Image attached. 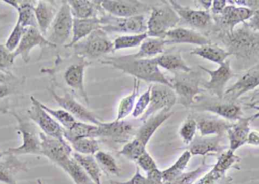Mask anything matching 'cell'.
I'll use <instances>...</instances> for the list:
<instances>
[{
	"instance_id": "obj_1",
	"label": "cell",
	"mask_w": 259,
	"mask_h": 184,
	"mask_svg": "<svg viewBox=\"0 0 259 184\" xmlns=\"http://www.w3.org/2000/svg\"><path fill=\"white\" fill-rule=\"evenodd\" d=\"M103 65H109L122 72L133 76L139 80L146 83H160L170 86V80L160 70L155 58L152 59H136L131 55L107 57L100 61Z\"/></svg>"
},
{
	"instance_id": "obj_2",
	"label": "cell",
	"mask_w": 259,
	"mask_h": 184,
	"mask_svg": "<svg viewBox=\"0 0 259 184\" xmlns=\"http://www.w3.org/2000/svg\"><path fill=\"white\" fill-rule=\"evenodd\" d=\"M2 112L9 114L16 120V130L22 140V144L19 147L9 148L8 153L16 156L22 155L41 156V140L36 124L27 117L21 116L14 111L3 109Z\"/></svg>"
},
{
	"instance_id": "obj_3",
	"label": "cell",
	"mask_w": 259,
	"mask_h": 184,
	"mask_svg": "<svg viewBox=\"0 0 259 184\" xmlns=\"http://www.w3.org/2000/svg\"><path fill=\"white\" fill-rule=\"evenodd\" d=\"M152 6L147 21V34L150 37L162 38L180 24V18L169 1Z\"/></svg>"
},
{
	"instance_id": "obj_4",
	"label": "cell",
	"mask_w": 259,
	"mask_h": 184,
	"mask_svg": "<svg viewBox=\"0 0 259 184\" xmlns=\"http://www.w3.org/2000/svg\"><path fill=\"white\" fill-rule=\"evenodd\" d=\"M243 24V27L234 29L232 32L224 31L220 38L231 55L247 57L255 51L259 40L256 33Z\"/></svg>"
},
{
	"instance_id": "obj_5",
	"label": "cell",
	"mask_w": 259,
	"mask_h": 184,
	"mask_svg": "<svg viewBox=\"0 0 259 184\" xmlns=\"http://www.w3.org/2000/svg\"><path fill=\"white\" fill-rule=\"evenodd\" d=\"M174 75L173 78L169 80L180 104L184 107H190L196 103L198 96L205 91L200 87V73L191 71L177 73Z\"/></svg>"
},
{
	"instance_id": "obj_6",
	"label": "cell",
	"mask_w": 259,
	"mask_h": 184,
	"mask_svg": "<svg viewBox=\"0 0 259 184\" xmlns=\"http://www.w3.org/2000/svg\"><path fill=\"white\" fill-rule=\"evenodd\" d=\"M72 48L76 56L84 58L87 60L98 59L114 51L113 41L101 28L94 30L88 37L76 43Z\"/></svg>"
},
{
	"instance_id": "obj_7",
	"label": "cell",
	"mask_w": 259,
	"mask_h": 184,
	"mask_svg": "<svg viewBox=\"0 0 259 184\" xmlns=\"http://www.w3.org/2000/svg\"><path fill=\"white\" fill-rule=\"evenodd\" d=\"M100 28L109 33L140 34L147 33L148 18L145 15L119 18L105 13L100 18Z\"/></svg>"
},
{
	"instance_id": "obj_8",
	"label": "cell",
	"mask_w": 259,
	"mask_h": 184,
	"mask_svg": "<svg viewBox=\"0 0 259 184\" xmlns=\"http://www.w3.org/2000/svg\"><path fill=\"white\" fill-rule=\"evenodd\" d=\"M61 3L60 7L49 30V35L47 37L49 42L56 45V47L68 44V39L72 36L74 24V17L71 14L68 1H62Z\"/></svg>"
},
{
	"instance_id": "obj_9",
	"label": "cell",
	"mask_w": 259,
	"mask_h": 184,
	"mask_svg": "<svg viewBox=\"0 0 259 184\" xmlns=\"http://www.w3.org/2000/svg\"><path fill=\"white\" fill-rule=\"evenodd\" d=\"M32 106L27 110L28 118L40 129L41 133L50 137L63 140L64 128L39 105L34 97H30Z\"/></svg>"
},
{
	"instance_id": "obj_10",
	"label": "cell",
	"mask_w": 259,
	"mask_h": 184,
	"mask_svg": "<svg viewBox=\"0 0 259 184\" xmlns=\"http://www.w3.org/2000/svg\"><path fill=\"white\" fill-rule=\"evenodd\" d=\"M177 100L178 97L176 94L170 86L160 83L152 84L149 107L139 121L142 123L145 122L150 117L164 109H172Z\"/></svg>"
},
{
	"instance_id": "obj_11",
	"label": "cell",
	"mask_w": 259,
	"mask_h": 184,
	"mask_svg": "<svg viewBox=\"0 0 259 184\" xmlns=\"http://www.w3.org/2000/svg\"><path fill=\"white\" fill-rule=\"evenodd\" d=\"M139 128V127H138ZM138 128H136L134 124L129 121H115L112 122H103L97 125L96 131V139H105L112 142L128 143L134 139Z\"/></svg>"
},
{
	"instance_id": "obj_12",
	"label": "cell",
	"mask_w": 259,
	"mask_h": 184,
	"mask_svg": "<svg viewBox=\"0 0 259 184\" xmlns=\"http://www.w3.org/2000/svg\"><path fill=\"white\" fill-rule=\"evenodd\" d=\"M91 65L84 58L76 56L74 62H71L65 69L64 80L68 87L74 91V94L80 96L87 104H90L89 98L84 85L85 70Z\"/></svg>"
},
{
	"instance_id": "obj_13",
	"label": "cell",
	"mask_w": 259,
	"mask_h": 184,
	"mask_svg": "<svg viewBox=\"0 0 259 184\" xmlns=\"http://www.w3.org/2000/svg\"><path fill=\"white\" fill-rule=\"evenodd\" d=\"M49 91L57 104L62 109L72 115L77 121L94 125H99L102 122L94 113L76 100L74 96L70 93L65 92L63 96H61L56 94L53 88H50Z\"/></svg>"
},
{
	"instance_id": "obj_14",
	"label": "cell",
	"mask_w": 259,
	"mask_h": 184,
	"mask_svg": "<svg viewBox=\"0 0 259 184\" xmlns=\"http://www.w3.org/2000/svg\"><path fill=\"white\" fill-rule=\"evenodd\" d=\"M41 140V156L51 161L55 165L60 166L62 163L71 159L73 149L65 139L50 137L39 132Z\"/></svg>"
},
{
	"instance_id": "obj_15",
	"label": "cell",
	"mask_w": 259,
	"mask_h": 184,
	"mask_svg": "<svg viewBox=\"0 0 259 184\" xmlns=\"http://www.w3.org/2000/svg\"><path fill=\"white\" fill-rule=\"evenodd\" d=\"M105 12L119 18H130L151 12L149 5L137 0H102Z\"/></svg>"
},
{
	"instance_id": "obj_16",
	"label": "cell",
	"mask_w": 259,
	"mask_h": 184,
	"mask_svg": "<svg viewBox=\"0 0 259 184\" xmlns=\"http://www.w3.org/2000/svg\"><path fill=\"white\" fill-rule=\"evenodd\" d=\"M199 67L210 76V80L203 83V87L218 98L222 100L228 81L234 77L231 68V61L227 59L216 70H210L201 65Z\"/></svg>"
},
{
	"instance_id": "obj_17",
	"label": "cell",
	"mask_w": 259,
	"mask_h": 184,
	"mask_svg": "<svg viewBox=\"0 0 259 184\" xmlns=\"http://www.w3.org/2000/svg\"><path fill=\"white\" fill-rule=\"evenodd\" d=\"M53 47L56 45L49 42L38 27H27L24 29V35L18 48L14 52L15 58L21 56L23 62L28 63L30 60V53L35 47Z\"/></svg>"
},
{
	"instance_id": "obj_18",
	"label": "cell",
	"mask_w": 259,
	"mask_h": 184,
	"mask_svg": "<svg viewBox=\"0 0 259 184\" xmlns=\"http://www.w3.org/2000/svg\"><path fill=\"white\" fill-rule=\"evenodd\" d=\"M174 10L178 14L180 21L193 28L204 29L212 23V16L209 11L193 9L184 6L175 0L169 1Z\"/></svg>"
},
{
	"instance_id": "obj_19",
	"label": "cell",
	"mask_w": 259,
	"mask_h": 184,
	"mask_svg": "<svg viewBox=\"0 0 259 184\" xmlns=\"http://www.w3.org/2000/svg\"><path fill=\"white\" fill-rule=\"evenodd\" d=\"M259 86V64L249 69L232 86L225 90L224 98L234 101Z\"/></svg>"
},
{
	"instance_id": "obj_20",
	"label": "cell",
	"mask_w": 259,
	"mask_h": 184,
	"mask_svg": "<svg viewBox=\"0 0 259 184\" xmlns=\"http://www.w3.org/2000/svg\"><path fill=\"white\" fill-rule=\"evenodd\" d=\"M253 13L254 11L249 8L231 4L227 6L220 15H215L214 19L225 27L224 31L232 32L240 23L245 24Z\"/></svg>"
},
{
	"instance_id": "obj_21",
	"label": "cell",
	"mask_w": 259,
	"mask_h": 184,
	"mask_svg": "<svg viewBox=\"0 0 259 184\" xmlns=\"http://www.w3.org/2000/svg\"><path fill=\"white\" fill-rule=\"evenodd\" d=\"M173 115L174 112L171 109H164L150 117L139 127L134 139L146 148L157 130Z\"/></svg>"
},
{
	"instance_id": "obj_22",
	"label": "cell",
	"mask_w": 259,
	"mask_h": 184,
	"mask_svg": "<svg viewBox=\"0 0 259 184\" xmlns=\"http://www.w3.org/2000/svg\"><path fill=\"white\" fill-rule=\"evenodd\" d=\"M166 45L174 44H193V45H202L211 43V41L206 36L193 29L186 27H175L166 33L164 37Z\"/></svg>"
},
{
	"instance_id": "obj_23",
	"label": "cell",
	"mask_w": 259,
	"mask_h": 184,
	"mask_svg": "<svg viewBox=\"0 0 259 184\" xmlns=\"http://www.w3.org/2000/svg\"><path fill=\"white\" fill-rule=\"evenodd\" d=\"M4 157L0 159V183L18 184L16 177L20 173L27 172V163L18 159V156L6 151Z\"/></svg>"
},
{
	"instance_id": "obj_24",
	"label": "cell",
	"mask_w": 259,
	"mask_h": 184,
	"mask_svg": "<svg viewBox=\"0 0 259 184\" xmlns=\"http://www.w3.org/2000/svg\"><path fill=\"white\" fill-rule=\"evenodd\" d=\"M222 136H196L189 145L188 150L192 156H205L211 154H220L225 151L222 145Z\"/></svg>"
},
{
	"instance_id": "obj_25",
	"label": "cell",
	"mask_w": 259,
	"mask_h": 184,
	"mask_svg": "<svg viewBox=\"0 0 259 184\" xmlns=\"http://www.w3.org/2000/svg\"><path fill=\"white\" fill-rule=\"evenodd\" d=\"M3 3L14 8L18 12V20L23 27H38L35 17L34 7L36 1L31 0H3Z\"/></svg>"
},
{
	"instance_id": "obj_26",
	"label": "cell",
	"mask_w": 259,
	"mask_h": 184,
	"mask_svg": "<svg viewBox=\"0 0 259 184\" xmlns=\"http://www.w3.org/2000/svg\"><path fill=\"white\" fill-rule=\"evenodd\" d=\"M68 3L74 18H100L103 14L106 13L102 8L101 1L68 0Z\"/></svg>"
},
{
	"instance_id": "obj_27",
	"label": "cell",
	"mask_w": 259,
	"mask_h": 184,
	"mask_svg": "<svg viewBox=\"0 0 259 184\" xmlns=\"http://www.w3.org/2000/svg\"><path fill=\"white\" fill-rule=\"evenodd\" d=\"M53 3L54 2L39 0L35 5L34 13L37 27L45 36H47L59 10Z\"/></svg>"
},
{
	"instance_id": "obj_28",
	"label": "cell",
	"mask_w": 259,
	"mask_h": 184,
	"mask_svg": "<svg viewBox=\"0 0 259 184\" xmlns=\"http://www.w3.org/2000/svg\"><path fill=\"white\" fill-rule=\"evenodd\" d=\"M251 118H243L235 124H231L227 131V136L230 142L229 150L235 153L236 150L247 142L248 136L250 133Z\"/></svg>"
},
{
	"instance_id": "obj_29",
	"label": "cell",
	"mask_w": 259,
	"mask_h": 184,
	"mask_svg": "<svg viewBox=\"0 0 259 184\" xmlns=\"http://www.w3.org/2000/svg\"><path fill=\"white\" fill-rule=\"evenodd\" d=\"M158 66L174 74L180 72H190L193 71L191 68L187 65V62L181 56V50H170L164 52L160 56L155 58Z\"/></svg>"
},
{
	"instance_id": "obj_30",
	"label": "cell",
	"mask_w": 259,
	"mask_h": 184,
	"mask_svg": "<svg viewBox=\"0 0 259 184\" xmlns=\"http://www.w3.org/2000/svg\"><path fill=\"white\" fill-rule=\"evenodd\" d=\"M196 121L201 136H218L225 137L227 131L232 124L220 118L208 117H201Z\"/></svg>"
},
{
	"instance_id": "obj_31",
	"label": "cell",
	"mask_w": 259,
	"mask_h": 184,
	"mask_svg": "<svg viewBox=\"0 0 259 184\" xmlns=\"http://www.w3.org/2000/svg\"><path fill=\"white\" fill-rule=\"evenodd\" d=\"M100 28V20L98 18L78 19L74 18L72 36L71 41L65 45V48H72L76 43L88 37L91 33Z\"/></svg>"
},
{
	"instance_id": "obj_32",
	"label": "cell",
	"mask_w": 259,
	"mask_h": 184,
	"mask_svg": "<svg viewBox=\"0 0 259 184\" xmlns=\"http://www.w3.org/2000/svg\"><path fill=\"white\" fill-rule=\"evenodd\" d=\"M196 109L204 112L216 114L222 118L230 121H237L243 118L241 107L233 103L204 104L197 106Z\"/></svg>"
},
{
	"instance_id": "obj_33",
	"label": "cell",
	"mask_w": 259,
	"mask_h": 184,
	"mask_svg": "<svg viewBox=\"0 0 259 184\" xmlns=\"http://www.w3.org/2000/svg\"><path fill=\"white\" fill-rule=\"evenodd\" d=\"M165 41L162 38L148 36L140 45L137 53L131 55L136 59H152L164 53Z\"/></svg>"
},
{
	"instance_id": "obj_34",
	"label": "cell",
	"mask_w": 259,
	"mask_h": 184,
	"mask_svg": "<svg viewBox=\"0 0 259 184\" xmlns=\"http://www.w3.org/2000/svg\"><path fill=\"white\" fill-rule=\"evenodd\" d=\"M190 54L199 56L210 62L219 64V65L224 63L228 56H231V53L228 50H224L219 45L211 43L196 47L190 51Z\"/></svg>"
},
{
	"instance_id": "obj_35",
	"label": "cell",
	"mask_w": 259,
	"mask_h": 184,
	"mask_svg": "<svg viewBox=\"0 0 259 184\" xmlns=\"http://www.w3.org/2000/svg\"><path fill=\"white\" fill-rule=\"evenodd\" d=\"M140 80L134 78V85L132 91L128 95L121 99L118 104L117 111L116 121H122L132 114L135 106L136 101L139 96L140 90Z\"/></svg>"
},
{
	"instance_id": "obj_36",
	"label": "cell",
	"mask_w": 259,
	"mask_h": 184,
	"mask_svg": "<svg viewBox=\"0 0 259 184\" xmlns=\"http://www.w3.org/2000/svg\"><path fill=\"white\" fill-rule=\"evenodd\" d=\"M97 130V125L77 121L69 130L64 129V138L69 144L81 138H95Z\"/></svg>"
},
{
	"instance_id": "obj_37",
	"label": "cell",
	"mask_w": 259,
	"mask_h": 184,
	"mask_svg": "<svg viewBox=\"0 0 259 184\" xmlns=\"http://www.w3.org/2000/svg\"><path fill=\"white\" fill-rule=\"evenodd\" d=\"M73 158L86 171L94 184H102V171L94 156H84L79 153H73Z\"/></svg>"
},
{
	"instance_id": "obj_38",
	"label": "cell",
	"mask_w": 259,
	"mask_h": 184,
	"mask_svg": "<svg viewBox=\"0 0 259 184\" xmlns=\"http://www.w3.org/2000/svg\"><path fill=\"white\" fill-rule=\"evenodd\" d=\"M191 158L192 155L190 152L189 150H186L171 166L161 171L164 183H170L180 177L181 174H184Z\"/></svg>"
},
{
	"instance_id": "obj_39",
	"label": "cell",
	"mask_w": 259,
	"mask_h": 184,
	"mask_svg": "<svg viewBox=\"0 0 259 184\" xmlns=\"http://www.w3.org/2000/svg\"><path fill=\"white\" fill-rule=\"evenodd\" d=\"M73 180L74 184H94L86 171L72 157L59 166Z\"/></svg>"
},
{
	"instance_id": "obj_40",
	"label": "cell",
	"mask_w": 259,
	"mask_h": 184,
	"mask_svg": "<svg viewBox=\"0 0 259 184\" xmlns=\"http://www.w3.org/2000/svg\"><path fill=\"white\" fill-rule=\"evenodd\" d=\"M241 159L231 150H225L219 155L217 162L213 165V168L220 171V172L226 174L228 170L232 168H235L240 163Z\"/></svg>"
},
{
	"instance_id": "obj_41",
	"label": "cell",
	"mask_w": 259,
	"mask_h": 184,
	"mask_svg": "<svg viewBox=\"0 0 259 184\" xmlns=\"http://www.w3.org/2000/svg\"><path fill=\"white\" fill-rule=\"evenodd\" d=\"M74 153L84 156H94L100 151L98 141L95 138L85 137L77 140L70 144Z\"/></svg>"
},
{
	"instance_id": "obj_42",
	"label": "cell",
	"mask_w": 259,
	"mask_h": 184,
	"mask_svg": "<svg viewBox=\"0 0 259 184\" xmlns=\"http://www.w3.org/2000/svg\"><path fill=\"white\" fill-rule=\"evenodd\" d=\"M94 158L101 170L112 175H119L121 170L116 160L112 155L100 150L94 155Z\"/></svg>"
},
{
	"instance_id": "obj_43",
	"label": "cell",
	"mask_w": 259,
	"mask_h": 184,
	"mask_svg": "<svg viewBox=\"0 0 259 184\" xmlns=\"http://www.w3.org/2000/svg\"><path fill=\"white\" fill-rule=\"evenodd\" d=\"M147 37V33L118 36L113 41L114 51L140 47L142 42Z\"/></svg>"
},
{
	"instance_id": "obj_44",
	"label": "cell",
	"mask_w": 259,
	"mask_h": 184,
	"mask_svg": "<svg viewBox=\"0 0 259 184\" xmlns=\"http://www.w3.org/2000/svg\"><path fill=\"white\" fill-rule=\"evenodd\" d=\"M212 167L211 165L206 164L205 159H204L202 164L196 169L190 171V172H184L173 181L164 184H193L205 173L210 171Z\"/></svg>"
},
{
	"instance_id": "obj_45",
	"label": "cell",
	"mask_w": 259,
	"mask_h": 184,
	"mask_svg": "<svg viewBox=\"0 0 259 184\" xmlns=\"http://www.w3.org/2000/svg\"><path fill=\"white\" fill-rule=\"evenodd\" d=\"M41 107L50 114L65 130H69L77 122V120L64 109H53L39 101Z\"/></svg>"
},
{
	"instance_id": "obj_46",
	"label": "cell",
	"mask_w": 259,
	"mask_h": 184,
	"mask_svg": "<svg viewBox=\"0 0 259 184\" xmlns=\"http://www.w3.org/2000/svg\"><path fill=\"white\" fill-rule=\"evenodd\" d=\"M197 122L193 117L189 116L180 127L179 136L183 142L190 145L196 137L197 132Z\"/></svg>"
},
{
	"instance_id": "obj_47",
	"label": "cell",
	"mask_w": 259,
	"mask_h": 184,
	"mask_svg": "<svg viewBox=\"0 0 259 184\" xmlns=\"http://www.w3.org/2000/svg\"><path fill=\"white\" fill-rule=\"evenodd\" d=\"M193 184H232V178L226 174L211 168Z\"/></svg>"
},
{
	"instance_id": "obj_48",
	"label": "cell",
	"mask_w": 259,
	"mask_h": 184,
	"mask_svg": "<svg viewBox=\"0 0 259 184\" xmlns=\"http://www.w3.org/2000/svg\"><path fill=\"white\" fill-rule=\"evenodd\" d=\"M146 151H147L146 147H143L140 143L133 139L124 144V147L118 152V154L124 156L130 160L136 162L137 159Z\"/></svg>"
},
{
	"instance_id": "obj_49",
	"label": "cell",
	"mask_w": 259,
	"mask_h": 184,
	"mask_svg": "<svg viewBox=\"0 0 259 184\" xmlns=\"http://www.w3.org/2000/svg\"><path fill=\"white\" fill-rule=\"evenodd\" d=\"M24 29L25 28L23 27L19 23L16 22L11 31L10 34L8 36L6 43L4 44L8 50L12 53H14L16 50L21 42V39H22Z\"/></svg>"
},
{
	"instance_id": "obj_50",
	"label": "cell",
	"mask_w": 259,
	"mask_h": 184,
	"mask_svg": "<svg viewBox=\"0 0 259 184\" xmlns=\"http://www.w3.org/2000/svg\"><path fill=\"white\" fill-rule=\"evenodd\" d=\"M151 87H152V84L137 99L135 106H134V111H133L132 114H131L133 118H139L140 119L142 115L147 110L149 103H150Z\"/></svg>"
},
{
	"instance_id": "obj_51",
	"label": "cell",
	"mask_w": 259,
	"mask_h": 184,
	"mask_svg": "<svg viewBox=\"0 0 259 184\" xmlns=\"http://www.w3.org/2000/svg\"><path fill=\"white\" fill-rule=\"evenodd\" d=\"M136 163H137V167H138L140 169L143 170V171L146 172V174L158 168L156 162L154 160L152 156L148 153V151H146L144 153H143V154L137 159V160L136 161Z\"/></svg>"
},
{
	"instance_id": "obj_52",
	"label": "cell",
	"mask_w": 259,
	"mask_h": 184,
	"mask_svg": "<svg viewBox=\"0 0 259 184\" xmlns=\"http://www.w3.org/2000/svg\"><path fill=\"white\" fill-rule=\"evenodd\" d=\"M15 59L14 53L8 50L5 45L0 44V71H7L13 65Z\"/></svg>"
},
{
	"instance_id": "obj_53",
	"label": "cell",
	"mask_w": 259,
	"mask_h": 184,
	"mask_svg": "<svg viewBox=\"0 0 259 184\" xmlns=\"http://www.w3.org/2000/svg\"><path fill=\"white\" fill-rule=\"evenodd\" d=\"M18 77H15L9 81L0 82V100L16 92L15 83H18Z\"/></svg>"
},
{
	"instance_id": "obj_54",
	"label": "cell",
	"mask_w": 259,
	"mask_h": 184,
	"mask_svg": "<svg viewBox=\"0 0 259 184\" xmlns=\"http://www.w3.org/2000/svg\"><path fill=\"white\" fill-rule=\"evenodd\" d=\"M115 184H151L147 177H144L143 174L140 173V168L137 167L136 172L134 173L133 177L129 180L125 182H117L114 181Z\"/></svg>"
},
{
	"instance_id": "obj_55",
	"label": "cell",
	"mask_w": 259,
	"mask_h": 184,
	"mask_svg": "<svg viewBox=\"0 0 259 184\" xmlns=\"http://www.w3.org/2000/svg\"><path fill=\"white\" fill-rule=\"evenodd\" d=\"M245 24L254 32H259V9L254 11L253 15Z\"/></svg>"
},
{
	"instance_id": "obj_56",
	"label": "cell",
	"mask_w": 259,
	"mask_h": 184,
	"mask_svg": "<svg viewBox=\"0 0 259 184\" xmlns=\"http://www.w3.org/2000/svg\"><path fill=\"white\" fill-rule=\"evenodd\" d=\"M227 3L228 1L226 0H214L213 1L212 6L211 8L213 15L214 16L220 15L223 12L224 9L226 7Z\"/></svg>"
},
{
	"instance_id": "obj_57",
	"label": "cell",
	"mask_w": 259,
	"mask_h": 184,
	"mask_svg": "<svg viewBox=\"0 0 259 184\" xmlns=\"http://www.w3.org/2000/svg\"><path fill=\"white\" fill-rule=\"evenodd\" d=\"M246 144L254 147H259V132L257 130H251Z\"/></svg>"
},
{
	"instance_id": "obj_58",
	"label": "cell",
	"mask_w": 259,
	"mask_h": 184,
	"mask_svg": "<svg viewBox=\"0 0 259 184\" xmlns=\"http://www.w3.org/2000/svg\"><path fill=\"white\" fill-rule=\"evenodd\" d=\"M256 105H259V89L251 94L250 101L246 104V106H256Z\"/></svg>"
},
{
	"instance_id": "obj_59",
	"label": "cell",
	"mask_w": 259,
	"mask_h": 184,
	"mask_svg": "<svg viewBox=\"0 0 259 184\" xmlns=\"http://www.w3.org/2000/svg\"><path fill=\"white\" fill-rule=\"evenodd\" d=\"M197 2L206 11H209V9H211V6H212L213 1H211V0H206V1L205 0H200V1Z\"/></svg>"
},
{
	"instance_id": "obj_60",
	"label": "cell",
	"mask_w": 259,
	"mask_h": 184,
	"mask_svg": "<svg viewBox=\"0 0 259 184\" xmlns=\"http://www.w3.org/2000/svg\"><path fill=\"white\" fill-rule=\"evenodd\" d=\"M248 107L252 108V109H255V110L258 111L256 114L253 115V116L250 117L251 121H255V120L258 119L259 118V105H256V106H249Z\"/></svg>"
},
{
	"instance_id": "obj_61",
	"label": "cell",
	"mask_w": 259,
	"mask_h": 184,
	"mask_svg": "<svg viewBox=\"0 0 259 184\" xmlns=\"http://www.w3.org/2000/svg\"><path fill=\"white\" fill-rule=\"evenodd\" d=\"M6 151H0V159H2V158L4 157L6 155Z\"/></svg>"
},
{
	"instance_id": "obj_62",
	"label": "cell",
	"mask_w": 259,
	"mask_h": 184,
	"mask_svg": "<svg viewBox=\"0 0 259 184\" xmlns=\"http://www.w3.org/2000/svg\"><path fill=\"white\" fill-rule=\"evenodd\" d=\"M6 14L0 13V21H1L3 19V18H6Z\"/></svg>"
},
{
	"instance_id": "obj_63",
	"label": "cell",
	"mask_w": 259,
	"mask_h": 184,
	"mask_svg": "<svg viewBox=\"0 0 259 184\" xmlns=\"http://www.w3.org/2000/svg\"><path fill=\"white\" fill-rule=\"evenodd\" d=\"M36 183H37V184H46L45 182L41 180V179H38V180H36Z\"/></svg>"
},
{
	"instance_id": "obj_64",
	"label": "cell",
	"mask_w": 259,
	"mask_h": 184,
	"mask_svg": "<svg viewBox=\"0 0 259 184\" xmlns=\"http://www.w3.org/2000/svg\"><path fill=\"white\" fill-rule=\"evenodd\" d=\"M110 184H115V183H114V181H111L110 182Z\"/></svg>"
}]
</instances>
